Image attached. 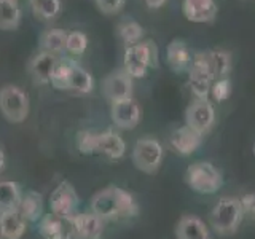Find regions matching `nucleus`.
<instances>
[{"mask_svg": "<svg viewBox=\"0 0 255 239\" xmlns=\"http://www.w3.org/2000/svg\"><path fill=\"white\" fill-rule=\"evenodd\" d=\"M211 94L215 102H223L230 98L231 94V82L228 78H220L215 80L211 88Z\"/></svg>", "mask_w": 255, "mask_h": 239, "instance_id": "7c9ffc66", "label": "nucleus"}, {"mask_svg": "<svg viewBox=\"0 0 255 239\" xmlns=\"http://www.w3.org/2000/svg\"><path fill=\"white\" fill-rule=\"evenodd\" d=\"M244 214L239 198L223 196L214 204L209 214V223L212 230L220 236H231L241 227Z\"/></svg>", "mask_w": 255, "mask_h": 239, "instance_id": "7ed1b4c3", "label": "nucleus"}, {"mask_svg": "<svg viewBox=\"0 0 255 239\" xmlns=\"http://www.w3.org/2000/svg\"><path fill=\"white\" fill-rule=\"evenodd\" d=\"M99 10L106 14H115L123 8L125 0H96Z\"/></svg>", "mask_w": 255, "mask_h": 239, "instance_id": "473e14b6", "label": "nucleus"}, {"mask_svg": "<svg viewBox=\"0 0 255 239\" xmlns=\"http://www.w3.org/2000/svg\"><path fill=\"white\" fill-rule=\"evenodd\" d=\"M91 212L106 220H123L137 215L139 206L134 196L120 187H107L91 199Z\"/></svg>", "mask_w": 255, "mask_h": 239, "instance_id": "f257e3e1", "label": "nucleus"}, {"mask_svg": "<svg viewBox=\"0 0 255 239\" xmlns=\"http://www.w3.org/2000/svg\"><path fill=\"white\" fill-rule=\"evenodd\" d=\"M215 123V110L209 99H195L187 107L185 124L199 134H207Z\"/></svg>", "mask_w": 255, "mask_h": 239, "instance_id": "1a4fd4ad", "label": "nucleus"}, {"mask_svg": "<svg viewBox=\"0 0 255 239\" xmlns=\"http://www.w3.org/2000/svg\"><path fill=\"white\" fill-rule=\"evenodd\" d=\"M38 233L43 239H75L70 217L48 214L38 225Z\"/></svg>", "mask_w": 255, "mask_h": 239, "instance_id": "4468645a", "label": "nucleus"}, {"mask_svg": "<svg viewBox=\"0 0 255 239\" xmlns=\"http://www.w3.org/2000/svg\"><path fill=\"white\" fill-rule=\"evenodd\" d=\"M58 56L56 54H51V53H46V51H42L35 54L34 58H32L30 64H29V72L32 78H34V82L38 83V85H48L51 80V74L54 70V66L56 62H58Z\"/></svg>", "mask_w": 255, "mask_h": 239, "instance_id": "a211bd4d", "label": "nucleus"}, {"mask_svg": "<svg viewBox=\"0 0 255 239\" xmlns=\"http://www.w3.org/2000/svg\"><path fill=\"white\" fill-rule=\"evenodd\" d=\"M0 239H3V233H2V225H0Z\"/></svg>", "mask_w": 255, "mask_h": 239, "instance_id": "c9c22d12", "label": "nucleus"}, {"mask_svg": "<svg viewBox=\"0 0 255 239\" xmlns=\"http://www.w3.org/2000/svg\"><path fill=\"white\" fill-rule=\"evenodd\" d=\"M123 64V69L129 74L131 78H143L147 75L148 69L158 67L156 45L151 40H147V42H139L135 45L126 46Z\"/></svg>", "mask_w": 255, "mask_h": 239, "instance_id": "39448f33", "label": "nucleus"}, {"mask_svg": "<svg viewBox=\"0 0 255 239\" xmlns=\"http://www.w3.org/2000/svg\"><path fill=\"white\" fill-rule=\"evenodd\" d=\"M177 239H211V231L206 223L196 215L185 214L175 225Z\"/></svg>", "mask_w": 255, "mask_h": 239, "instance_id": "f3484780", "label": "nucleus"}, {"mask_svg": "<svg viewBox=\"0 0 255 239\" xmlns=\"http://www.w3.org/2000/svg\"><path fill=\"white\" fill-rule=\"evenodd\" d=\"M164 158V148L153 137H142L134 143L132 163L140 172L155 174Z\"/></svg>", "mask_w": 255, "mask_h": 239, "instance_id": "6e6552de", "label": "nucleus"}, {"mask_svg": "<svg viewBox=\"0 0 255 239\" xmlns=\"http://www.w3.org/2000/svg\"><path fill=\"white\" fill-rule=\"evenodd\" d=\"M75 239H99L104 233V220L96 214H75L70 217Z\"/></svg>", "mask_w": 255, "mask_h": 239, "instance_id": "2eb2a0df", "label": "nucleus"}, {"mask_svg": "<svg viewBox=\"0 0 255 239\" xmlns=\"http://www.w3.org/2000/svg\"><path fill=\"white\" fill-rule=\"evenodd\" d=\"M142 117V112L139 104L134 99H126V101H120L112 104L110 107V118L114 124L120 129H134L135 126L139 124Z\"/></svg>", "mask_w": 255, "mask_h": 239, "instance_id": "f8f14e48", "label": "nucleus"}, {"mask_svg": "<svg viewBox=\"0 0 255 239\" xmlns=\"http://www.w3.org/2000/svg\"><path fill=\"white\" fill-rule=\"evenodd\" d=\"M117 34L118 37L123 40V43L126 46H131L142 42L143 37V29L142 26L134 19H123L118 22L117 26Z\"/></svg>", "mask_w": 255, "mask_h": 239, "instance_id": "bb28decb", "label": "nucleus"}, {"mask_svg": "<svg viewBox=\"0 0 255 239\" xmlns=\"http://www.w3.org/2000/svg\"><path fill=\"white\" fill-rule=\"evenodd\" d=\"M3 167H5V153L0 150V172L3 171Z\"/></svg>", "mask_w": 255, "mask_h": 239, "instance_id": "f704fd0d", "label": "nucleus"}, {"mask_svg": "<svg viewBox=\"0 0 255 239\" xmlns=\"http://www.w3.org/2000/svg\"><path fill=\"white\" fill-rule=\"evenodd\" d=\"M67 34H69L67 30L59 27L46 29L42 34V37H40V46L43 48V51L58 56L59 53L66 51Z\"/></svg>", "mask_w": 255, "mask_h": 239, "instance_id": "b1692460", "label": "nucleus"}, {"mask_svg": "<svg viewBox=\"0 0 255 239\" xmlns=\"http://www.w3.org/2000/svg\"><path fill=\"white\" fill-rule=\"evenodd\" d=\"M0 112L11 123L26 121L29 115V96L19 86L6 85L0 90Z\"/></svg>", "mask_w": 255, "mask_h": 239, "instance_id": "0eeeda50", "label": "nucleus"}, {"mask_svg": "<svg viewBox=\"0 0 255 239\" xmlns=\"http://www.w3.org/2000/svg\"><path fill=\"white\" fill-rule=\"evenodd\" d=\"M241 203V209L244 214V219H252L255 220V193H246L239 198Z\"/></svg>", "mask_w": 255, "mask_h": 239, "instance_id": "2f4dec72", "label": "nucleus"}, {"mask_svg": "<svg viewBox=\"0 0 255 239\" xmlns=\"http://www.w3.org/2000/svg\"><path fill=\"white\" fill-rule=\"evenodd\" d=\"M88 46V37L86 34L80 30H72L67 34V42H66V51L74 54V56H82L86 51Z\"/></svg>", "mask_w": 255, "mask_h": 239, "instance_id": "c756f323", "label": "nucleus"}, {"mask_svg": "<svg viewBox=\"0 0 255 239\" xmlns=\"http://www.w3.org/2000/svg\"><path fill=\"white\" fill-rule=\"evenodd\" d=\"M254 155H255V143H254Z\"/></svg>", "mask_w": 255, "mask_h": 239, "instance_id": "e433bc0d", "label": "nucleus"}, {"mask_svg": "<svg viewBox=\"0 0 255 239\" xmlns=\"http://www.w3.org/2000/svg\"><path fill=\"white\" fill-rule=\"evenodd\" d=\"M182 11L191 22H212L219 8L214 0H183Z\"/></svg>", "mask_w": 255, "mask_h": 239, "instance_id": "dca6fc26", "label": "nucleus"}, {"mask_svg": "<svg viewBox=\"0 0 255 239\" xmlns=\"http://www.w3.org/2000/svg\"><path fill=\"white\" fill-rule=\"evenodd\" d=\"M78 195L69 182H61L50 196L51 214L59 217H72L78 207Z\"/></svg>", "mask_w": 255, "mask_h": 239, "instance_id": "9b49d317", "label": "nucleus"}, {"mask_svg": "<svg viewBox=\"0 0 255 239\" xmlns=\"http://www.w3.org/2000/svg\"><path fill=\"white\" fill-rule=\"evenodd\" d=\"M207 54V61H209V66L212 69V74L215 80L220 78H228L230 72H231V54L225 50H209L206 51Z\"/></svg>", "mask_w": 255, "mask_h": 239, "instance_id": "a878e982", "label": "nucleus"}, {"mask_svg": "<svg viewBox=\"0 0 255 239\" xmlns=\"http://www.w3.org/2000/svg\"><path fill=\"white\" fill-rule=\"evenodd\" d=\"M22 199L21 187L13 180H0V214L18 211Z\"/></svg>", "mask_w": 255, "mask_h": 239, "instance_id": "5701e85b", "label": "nucleus"}, {"mask_svg": "<svg viewBox=\"0 0 255 239\" xmlns=\"http://www.w3.org/2000/svg\"><path fill=\"white\" fill-rule=\"evenodd\" d=\"M185 183L199 195H214L223 185V175L212 163L196 161L187 167Z\"/></svg>", "mask_w": 255, "mask_h": 239, "instance_id": "20e7f679", "label": "nucleus"}, {"mask_svg": "<svg viewBox=\"0 0 255 239\" xmlns=\"http://www.w3.org/2000/svg\"><path fill=\"white\" fill-rule=\"evenodd\" d=\"M74 64H75V61H72L70 58L58 59L53 74H51V80H50L53 88H56V90H59V91H67L69 75H70V70H72V66H74Z\"/></svg>", "mask_w": 255, "mask_h": 239, "instance_id": "cd10ccee", "label": "nucleus"}, {"mask_svg": "<svg viewBox=\"0 0 255 239\" xmlns=\"http://www.w3.org/2000/svg\"><path fill=\"white\" fill-rule=\"evenodd\" d=\"M143 2H145L150 10H156V8H161L167 0H143Z\"/></svg>", "mask_w": 255, "mask_h": 239, "instance_id": "72a5a7b5", "label": "nucleus"}, {"mask_svg": "<svg viewBox=\"0 0 255 239\" xmlns=\"http://www.w3.org/2000/svg\"><path fill=\"white\" fill-rule=\"evenodd\" d=\"M203 139L204 135L196 132L195 129H191L187 124L177 127L172 134H171V148L180 156H190L193 155L195 151L203 145Z\"/></svg>", "mask_w": 255, "mask_h": 239, "instance_id": "ddd939ff", "label": "nucleus"}, {"mask_svg": "<svg viewBox=\"0 0 255 239\" xmlns=\"http://www.w3.org/2000/svg\"><path fill=\"white\" fill-rule=\"evenodd\" d=\"M18 212L27 223H34L42 219L43 215V198L37 191H27L22 196Z\"/></svg>", "mask_w": 255, "mask_h": 239, "instance_id": "aec40b11", "label": "nucleus"}, {"mask_svg": "<svg viewBox=\"0 0 255 239\" xmlns=\"http://www.w3.org/2000/svg\"><path fill=\"white\" fill-rule=\"evenodd\" d=\"M32 13L38 19L51 21L61 13V0H29Z\"/></svg>", "mask_w": 255, "mask_h": 239, "instance_id": "c85d7f7f", "label": "nucleus"}, {"mask_svg": "<svg viewBox=\"0 0 255 239\" xmlns=\"http://www.w3.org/2000/svg\"><path fill=\"white\" fill-rule=\"evenodd\" d=\"M0 225H2L3 239H21L26 233L27 222L21 217L18 211H10L0 214Z\"/></svg>", "mask_w": 255, "mask_h": 239, "instance_id": "4be33fe9", "label": "nucleus"}, {"mask_svg": "<svg viewBox=\"0 0 255 239\" xmlns=\"http://www.w3.org/2000/svg\"><path fill=\"white\" fill-rule=\"evenodd\" d=\"M77 147L82 155H104L109 159H120L126 153V143L115 131H80Z\"/></svg>", "mask_w": 255, "mask_h": 239, "instance_id": "f03ea898", "label": "nucleus"}, {"mask_svg": "<svg viewBox=\"0 0 255 239\" xmlns=\"http://www.w3.org/2000/svg\"><path fill=\"white\" fill-rule=\"evenodd\" d=\"M21 22V8L18 0H0V29L14 30Z\"/></svg>", "mask_w": 255, "mask_h": 239, "instance_id": "393cba45", "label": "nucleus"}, {"mask_svg": "<svg viewBox=\"0 0 255 239\" xmlns=\"http://www.w3.org/2000/svg\"><path fill=\"white\" fill-rule=\"evenodd\" d=\"M102 93L110 104L132 99V78L125 69L112 72L104 78Z\"/></svg>", "mask_w": 255, "mask_h": 239, "instance_id": "9d476101", "label": "nucleus"}, {"mask_svg": "<svg viewBox=\"0 0 255 239\" xmlns=\"http://www.w3.org/2000/svg\"><path fill=\"white\" fill-rule=\"evenodd\" d=\"M166 59L169 67L177 74L187 70L191 64V53L188 50V45L179 38L172 40L166 48Z\"/></svg>", "mask_w": 255, "mask_h": 239, "instance_id": "6ab92c4d", "label": "nucleus"}, {"mask_svg": "<svg viewBox=\"0 0 255 239\" xmlns=\"http://www.w3.org/2000/svg\"><path fill=\"white\" fill-rule=\"evenodd\" d=\"M215 82L212 69L207 61L206 51L196 53L191 58V64L188 67V86L196 99H207L211 94L212 83Z\"/></svg>", "mask_w": 255, "mask_h": 239, "instance_id": "423d86ee", "label": "nucleus"}, {"mask_svg": "<svg viewBox=\"0 0 255 239\" xmlns=\"http://www.w3.org/2000/svg\"><path fill=\"white\" fill-rule=\"evenodd\" d=\"M93 88H94V80L91 74L75 62L74 66H72L70 75H69L67 91L85 96V94H90L93 91Z\"/></svg>", "mask_w": 255, "mask_h": 239, "instance_id": "412c9836", "label": "nucleus"}]
</instances>
